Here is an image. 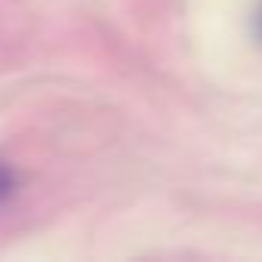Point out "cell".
<instances>
[{"label":"cell","mask_w":262,"mask_h":262,"mask_svg":"<svg viewBox=\"0 0 262 262\" xmlns=\"http://www.w3.org/2000/svg\"><path fill=\"white\" fill-rule=\"evenodd\" d=\"M13 185H16V179H13V173L4 167V164H0V201H4V198H10L13 194Z\"/></svg>","instance_id":"1"},{"label":"cell","mask_w":262,"mask_h":262,"mask_svg":"<svg viewBox=\"0 0 262 262\" xmlns=\"http://www.w3.org/2000/svg\"><path fill=\"white\" fill-rule=\"evenodd\" d=\"M253 31H256V37L262 40V4L256 7V16H253Z\"/></svg>","instance_id":"2"}]
</instances>
